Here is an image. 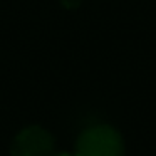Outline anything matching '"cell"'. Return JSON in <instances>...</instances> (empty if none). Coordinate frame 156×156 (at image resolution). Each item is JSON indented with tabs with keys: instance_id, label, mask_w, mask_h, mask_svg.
I'll return each mask as SVG.
<instances>
[{
	"instance_id": "6da1fadb",
	"label": "cell",
	"mask_w": 156,
	"mask_h": 156,
	"mask_svg": "<svg viewBox=\"0 0 156 156\" xmlns=\"http://www.w3.org/2000/svg\"><path fill=\"white\" fill-rule=\"evenodd\" d=\"M77 156H122V139L109 126H94L79 136Z\"/></svg>"
},
{
	"instance_id": "7a4b0ae2",
	"label": "cell",
	"mask_w": 156,
	"mask_h": 156,
	"mask_svg": "<svg viewBox=\"0 0 156 156\" xmlns=\"http://www.w3.org/2000/svg\"><path fill=\"white\" fill-rule=\"evenodd\" d=\"M54 149L51 133L39 126L25 128L15 136L12 143V156H49Z\"/></svg>"
},
{
	"instance_id": "3957f363",
	"label": "cell",
	"mask_w": 156,
	"mask_h": 156,
	"mask_svg": "<svg viewBox=\"0 0 156 156\" xmlns=\"http://www.w3.org/2000/svg\"><path fill=\"white\" fill-rule=\"evenodd\" d=\"M55 156H71V154H67V153H61V154H55Z\"/></svg>"
}]
</instances>
